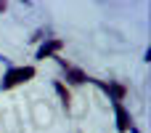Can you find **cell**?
<instances>
[{
    "instance_id": "1",
    "label": "cell",
    "mask_w": 151,
    "mask_h": 133,
    "mask_svg": "<svg viewBox=\"0 0 151 133\" xmlns=\"http://www.w3.org/2000/svg\"><path fill=\"white\" fill-rule=\"evenodd\" d=\"M32 77H35V67H11V69L5 72V77H3L0 88H3V91H11V88H16V85L32 80Z\"/></svg>"
},
{
    "instance_id": "6",
    "label": "cell",
    "mask_w": 151,
    "mask_h": 133,
    "mask_svg": "<svg viewBox=\"0 0 151 133\" xmlns=\"http://www.w3.org/2000/svg\"><path fill=\"white\" fill-rule=\"evenodd\" d=\"M56 91H58V96H61V104L69 109V101H72V96H69V91H66V85L64 83H56Z\"/></svg>"
},
{
    "instance_id": "7",
    "label": "cell",
    "mask_w": 151,
    "mask_h": 133,
    "mask_svg": "<svg viewBox=\"0 0 151 133\" xmlns=\"http://www.w3.org/2000/svg\"><path fill=\"white\" fill-rule=\"evenodd\" d=\"M5 8H8V5H5V3H0V13H3V11H5Z\"/></svg>"
},
{
    "instance_id": "4",
    "label": "cell",
    "mask_w": 151,
    "mask_h": 133,
    "mask_svg": "<svg viewBox=\"0 0 151 133\" xmlns=\"http://www.w3.org/2000/svg\"><path fill=\"white\" fill-rule=\"evenodd\" d=\"M61 48H64V40H58V37H50V40H45V43L40 45V51H37V59H48V56L58 53Z\"/></svg>"
},
{
    "instance_id": "3",
    "label": "cell",
    "mask_w": 151,
    "mask_h": 133,
    "mask_svg": "<svg viewBox=\"0 0 151 133\" xmlns=\"http://www.w3.org/2000/svg\"><path fill=\"white\" fill-rule=\"evenodd\" d=\"M114 104V115H117V128L125 133V131H130L133 128V123H130V112L122 107V101H111Z\"/></svg>"
},
{
    "instance_id": "2",
    "label": "cell",
    "mask_w": 151,
    "mask_h": 133,
    "mask_svg": "<svg viewBox=\"0 0 151 133\" xmlns=\"http://www.w3.org/2000/svg\"><path fill=\"white\" fill-rule=\"evenodd\" d=\"M101 91H106L109 96H111V101H122L125 99V93H127V88L125 85H119V83H104V80H93Z\"/></svg>"
},
{
    "instance_id": "5",
    "label": "cell",
    "mask_w": 151,
    "mask_h": 133,
    "mask_svg": "<svg viewBox=\"0 0 151 133\" xmlns=\"http://www.w3.org/2000/svg\"><path fill=\"white\" fill-rule=\"evenodd\" d=\"M58 64H61V67L66 69V77H69V80H72L74 85H80V83H85V80H90V77H88V75H85L82 69H77V67H72V64H69L66 59H58Z\"/></svg>"
}]
</instances>
